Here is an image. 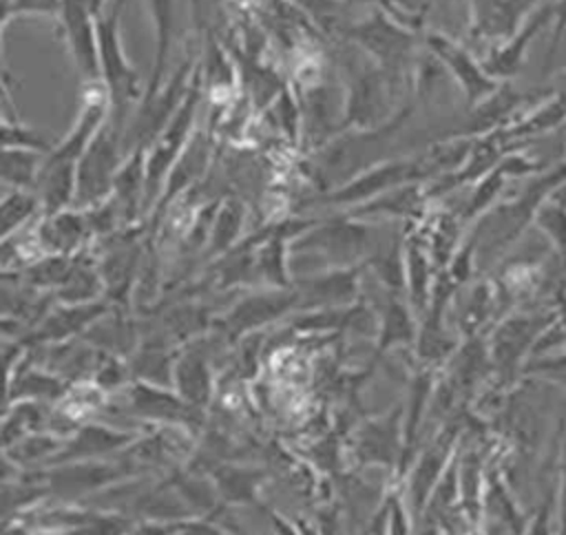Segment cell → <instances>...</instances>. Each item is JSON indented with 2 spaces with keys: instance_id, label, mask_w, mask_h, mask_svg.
I'll use <instances>...</instances> for the list:
<instances>
[{
  "instance_id": "obj_1",
  "label": "cell",
  "mask_w": 566,
  "mask_h": 535,
  "mask_svg": "<svg viewBox=\"0 0 566 535\" xmlns=\"http://www.w3.org/2000/svg\"><path fill=\"white\" fill-rule=\"evenodd\" d=\"M126 0L113 2V7L97 15V51H99V77L111 97V124L122 130L126 111L133 102L142 99L146 88L142 86L137 69L128 62L122 46V9Z\"/></svg>"
},
{
  "instance_id": "obj_2",
  "label": "cell",
  "mask_w": 566,
  "mask_h": 535,
  "mask_svg": "<svg viewBox=\"0 0 566 535\" xmlns=\"http://www.w3.org/2000/svg\"><path fill=\"white\" fill-rule=\"evenodd\" d=\"M201 97H203V73H201V64H197L195 77H192V84H190V91H188L186 99L181 102L179 111L168 122V126L159 133V137L146 150L144 212H153L155 210L172 166L177 164V159L186 150L188 141L192 139L197 106H199Z\"/></svg>"
},
{
  "instance_id": "obj_3",
  "label": "cell",
  "mask_w": 566,
  "mask_h": 535,
  "mask_svg": "<svg viewBox=\"0 0 566 535\" xmlns=\"http://www.w3.org/2000/svg\"><path fill=\"white\" fill-rule=\"evenodd\" d=\"M343 35L369 55L389 82L398 88L405 82L407 66H413L416 31L400 24L387 11H374V15L343 27Z\"/></svg>"
},
{
  "instance_id": "obj_4",
  "label": "cell",
  "mask_w": 566,
  "mask_h": 535,
  "mask_svg": "<svg viewBox=\"0 0 566 535\" xmlns=\"http://www.w3.org/2000/svg\"><path fill=\"white\" fill-rule=\"evenodd\" d=\"M122 150V130L108 119L75 164V208L91 210L111 199L117 170L124 161Z\"/></svg>"
},
{
  "instance_id": "obj_5",
  "label": "cell",
  "mask_w": 566,
  "mask_h": 535,
  "mask_svg": "<svg viewBox=\"0 0 566 535\" xmlns=\"http://www.w3.org/2000/svg\"><path fill=\"white\" fill-rule=\"evenodd\" d=\"M195 57L188 55L177 69L170 73L168 82L161 84V88L155 95L142 97V108L137 119L130 126V148H144L148 150L150 144L159 137V133L168 126V122L179 111L181 102L186 99L192 77H195Z\"/></svg>"
},
{
  "instance_id": "obj_6",
  "label": "cell",
  "mask_w": 566,
  "mask_h": 535,
  "mask_svg": "<svg viewBox=\"0 0 566 535\" xmlns=\"http://www.w3.org/2000/svg\"><path fill=\"white\" fill-rule=\"evenodd\" d=\"M422 44L427 46V53H431L442 64V69L453 77L471 108L489 99L500 88L502 82L489 75L482 60H478L467 46L458 44L455 40L429 31L422 33Z\"/></svg>"
},
{
  "instance_id": "obj_7",
  "label": "cell",
  "mask_w": 566,
  "mask_h": 535,
  "mask_svg": "<svg viewBox=\"0 0 566 535\" xmlns=\"http://www.w3.org/2000/svg\"><path fill=\"white\" fill-rule=\"evenodd\" d=\"M555 316L557 314H511L502 318L486 340L491 365L502 376H509L520 367L524 369V360L531 358L535 343Z\"/></svg>"
},
{
  "instance_id": "obj_8",
  "label": "cell",
  "mask_w": 566,
  "mask_h": 535,
  "mask_svg": "<svg viewBox=\"0 0 566 535\" xmlns=\"http://www.w3.org/2000/svg\"><path fill=\"white\" fill-rule=\"evenodd\" d=\"M352 453L360 464L394 469L398 475L405 453V405L360 422L352 436Z\"/></svg>"
},
{
  "instance_id": "obj_9",
  "label": "cell",
  "mask_w": 566,
  "mask_h": 535,
  "mask_svg": "<svg viewBox=\"0 0 566 535\" xmlns=\"http://www.w3.org/2000/svg\"><path fill=\"white\" fill-rule=\"evenodd\" d=\"M458 436H460L458 427L447 424L427 444V449H422V453L416 458V462L409 464L405 475L400 478V480H405V486L400 491H402V495H405V500H407L416 520L424 513L431 493L436 491L444 471L453 462V449H455Z\"/></svg>"
},
{
  "instance_id": "obj_10",
  "label": "cell",
  "mask_w": 566,
  "mask_h": 535,
  "mask_svg": "<svg viewBox=\"0 0 566 535\" xmlns=\"http://www.w3.org/2000/svg\"><path fill=\"white\" fill-rule=\"evenodd\" d=\"M298 310V296L292 287H268L263 292H252L237 301L232 310H228L217 325L230 338H239L256 332L263 325L279 321L281 316Z\"/></svg>"
},
{
  "instance_id": "obj_11",
  "label": "cell",
  "mask_w": 566,
  "mask_h": 535,
  "mask_svg": "<svg viewBox=\"0 0 566 535\" xmlns=\"http://www.w3.org/2000/svg\"><path fill=\"white\" fill-rule=\"evenodd\" d=\"M128 409L135 416H142L166 427H181L192 431L199 424L201 409L186 402L172 387L135 378L126 387Z\"/></svg>"
},
{
  "instance_id": "obj_12",
  "label": "cell",
  "mask_w": 566,
  "mask_h": 535,
  "mask_svg": "<svg viewBox=\"0 0 566 535\" xmlns=\"http://www.w3.org/2000/svg\"><path fill=\"white\" fill-rule=\"evenodd\" d=\"M60 24L82 84L102 82L97 51V18L88 9L86 0H62Z\"/></svg>"
},
{
  "instance_id": "obj_13",
  "label": "cell",
  "mask_w": 566,
  "mask_h": 535,
  "mask_svg": "<svg viewBox=\"0 0 566 535\" xmlns=\"http://www.w3.org/2000/svg\"><path fill=\"white\" fill-rule=\"evenodd\" d=\"M539 0H469L471 35L491 49L513 38L537 11Z\"/></svg>"
},
{
  "instance_id": "obj_14",
  "label": "cell",
  "mask_w": 566,
  "mask_h": 535,
  "mask_svg": "<svg viewBox=\"0 0 566 535\" xmlns=\"http://www.w3.org/2000/svg\"><path fill=\"white\" fill-rule=\"evenodd\" d=\"M358 265L314 272L294 285L298 310L352 307L358 294Z\"/></svg>"
},
{
  "instance_id": "obj_15",
  "label": "cell",
  "mask_w": 566,
  "mask_h": 535,
  "mask_svg": "<svg viewBox=\"0 0 566 535\" xmlns=\"http://www.w3.org/2000/svg\"><path fill=\"white\" fill-rule=\"evenodd\" d=\"M402 263H405V296L420 321V316L424 314L431 301L433 285L440 270L416 223H411V228L402 237Z\"/></svg>"
},
{
  "instance_id": "obj_16",
  "label": "cell",
  "mask_w": 566,
  "mask_h": 535,
  "mask_svg": "<svg viewBox=\"0 0 566 535\" xmlns=\"http://www.w3.org/2000/svg\"><path fill=\"white\" fill-rule=\"evenodd\" d=\"M137 438V433L124 429H113L97 422H82L69 438H64L60 451L51 458L46 466L80 460H102L108 453L128 449Z\"/></svg>"
},
{
  "instance_id": "obj_17",
  "label": "cell",
  "mask_w": 566,
  "mask_h": 535,
  "mask_svg": "<svg viewBox=\"0 0 566 535\" xmlns=\"http://www.w3.org/2000/svg\"><path fill=\"white\" fill-rule=\"evenodd\" d=\"M144 197H146V150L133 148L130 153H126L117 170L113 195H111V199L119 210L124 228H133L137 219L146 214Z\"/></svg>"
},
{
  "instance_id": "obj_18",
  "label": "cell",
  "mask_w": 566,
  "mask_h": 535,
  "mask_svg": "<svg viewBox=\"0 0 566 535\" xmlns=\"http://www.w3.org/2000/svg\"><path fill=\"white\" fill-rule=\"evenodd\" d=\"M548 22H551V7L544 4L524 22V27L513 38H509L506 42L489 49V53L482 57V64L489 71V75H493L500 82L511 80L513 75H517L520 66L524 64L526 46L533 42L535 33L542 27H546Z\"/></svg>"
},
{
  "instance_id": "obj_19",
  "label": "cell",
  "mask_w": 566,
  "mask_h": 535,
  "mask_svg": "<svg viewBox=\"0 0 566 535\" xmlns=\"http://www.w3.org/2000/svg\"><path fill=\"white\" fill-rule=\"evenodd\" d=\"M170 387L197 409H203L210 402L214 378L208 358L199 347H188L175 356Z\"/></svg>"
},
{
  "instance_id": "obj_20",
  "label": "cell",
  "mask_w": 566,
  "mask_h": 535,
  "mask_svg": "<svg viewBox=\"0 0 566 535\" xmlns=\"http://www.w3.org/2000/svg\"><path fill=\"white\" fill-rule=\"evenodd\" d=\"M376 325H378V340H376L378 354L394 349L398 345H416L420 321L411 303L407 301V296H400V292L387 290V298L380 303Z\"/></svg>"
},
{
  "instance_id": "obj_21",
  "label": "cell",
  "mask_w": 566,
  "mask_h": 535,
  "mask_svg": "<svg viewBox=\"0 0 566 535\" xmlns=\"http://www.w3.org/2000/svg\"><path fill=\"white\" fill-rule=\"evenodd\" d=\"M46 157V155H44ZM75 164L77 161H44L33 192L40 199L42 214H55L75 208Z\"/></svg>"
},
{
  "instance_id": "obj_22",
  "label": "cell",
  "mask_w": 566,
  "mask_h": 535,
  "mask_svg": "<svg viewBox=\"0 0 566 535\" xmlns=\"http://www.w3.org/2000/svg\"><path fill=\"white\" fill-rule=\"evenodd\" d=\"M245 225V206L243 201L228 197L221 199L217 206V212L210 223L208 241H206V256L208 261H217L226 256L230 250H234L241 243Z\"/></svg>"
},
{
  "instance_id": "obj_23",
  "label": "cell",
  "mask_w": 566,
  "mask_h": 535,
  "mask_svg": "<svg viewBox=\"0 0 566 535\" xmlns=\"http://www.w3.org/2000/svg\"><path fill=\"white\" fill-rule=\"evenodd\" d=\"M148 11H150V22L155 31V55H153V69L150 77L146 84V93L155 95L161 84H164V71L170 57V46H172V35H175V2L172 0H146Z\"/></svg>"
},
{
  "instance_id": "obj_24",
  "label": "cell",
  "mask_w": 566,
  "mask_h": 535,
  "mask_svg": "<svg viewBox=\"0 0 566 535\" xmlns=\"http://www.w3.org/2000/svg\"><path fill=\"white\" fill-rule=\"evenodd\" d=\"M495 305H497V290H495V285L489 283V281L473 283L467 290L462 303L458 305V314H455L458 332L462 334V338L478 336L482 325L491 318Z\"/></svg>"
},
{
  "instance_id": "obj_25",
  "label": "cell",
  "mask_w": 566,
  "mask_h": 535,
  "mask_svg": "<svg viewBox=\"0 0 566 535\" xmlns=\"http://www.w3.org/2000/svg\"><path fill=\"white\" fill-rule=\"evenodd\" d=\"M42 217L40 199L33 190L7 188L2 195L0 219H2V239L13 237L15 232L29 228Z\"/></svg>"
},
{
  "instance_id": "obj_26",
  "label": "cell",
  "mask_w": 566,
  "mask_h": 535,
  "mask_svg": "<svg viewBox=\"0 0 566 535\" xmlns=\"http://www.w3.org/2000/svg\"><path fill=\"white\" fill-rule=\"evenodd\" d=\"M44 164V155L27 148H2L0 177L4 188L33 190Z\"/></svg>"
},
{
  "instance_id": "obj_27",
  "label": "cell",
  "mask_w": 566,
  "mask_h": 535,
  "mask_svg": "<svg viewBox=\"0 0 566 535\" xmlns=\"http://www.w3.org/2000/svg\"><path fill=\"white\" fill-rule=\"evenodd\" d=\"M214 486L217 491L230 502H239V504H245V502H254L256 497V489H259V482H261V473L259 471H252V469H239V466H232V464H221L217 471H214Z\"/></svg>"
},
{
  "instance_id": "obj_28",
  "label": "cell",
  "mask_w": 566,
  "mask_h": 535,
  "mask_svg": "<svg viewBox=\"0 0 566 535\" xmlns=\"http://www.w3.org/2000/svg\"><path fill=\"white\" fill-rule=\"evenodd\" d=\"M559 254H566V208L553 199H544L531 221Z\"/></svg>"
},
{
  "instance_id": "obj_29",
  "label": "cell",
  "mask_w": 566,
  "mask_h": 535,
  "mask_svg": "<svg viewBox=\"0 0 566 535\" xmlns=\"http://www.w3.org/2000/svg\"><path fill=\"white\" fill-rule=\"evenodd\" d=\"M2 146L4 148H27L42 155H49L55 144H51L42 133L24 126L18 117L2 119Z\"/></svg>"
},
{
  "instance_id": "obj_30",
  "label": "cell",
  "mask_w": 566,
  "mask_h": 535,
  "mask_svg": "<svg viewBox=\"0 0 566 535\" xmlns=\"http://www.w3.org/2000/svg\"><path fill=\"white\" fill-rule=\"evenodd\" d=\"M62 0H4L2 2V27L18 15H49L60 18Z\"/></svg>"
},
{
  "instance_id": "obj_31",
  "label": "cell",
  "mask_w": 566,
  "mask_h": 535,
  "mask_svg": "<svg viewBox=\"0 0 566 535\" xmlns=\"http://www.w3.org/2000/svg\"><path fill=\"white\" fill-rule=\"evenodd\" d=\"M296 9H301L305 15L314 18L321 27H329L338 22L343 0H290Z\"/></svg>"
},
{
  "instance_id": "obj_32",
  "label": "cell",
  "mask_w": 566,
  "mask_h": 535,
  "mask_svg": "<svg viewBox=\"0 0 566 535\" xmlns=\"http://www.w3.org/2000/svg\"><path fill=\"white\" fill-rule=\"evenodd\" d=\"M555 520H557V535H566V433L559 449V478L555 491Z\"/></svg>"
},
{
  "instance_id": "obj_33",
  "label": "cell",
  "mask_w": 566,
  "mask_h": 535,
  "mask_svg": "<svg viewBox=\"0 0 566 535\" xmlns=\"http://www.w3.org/2000/svg\"><path fill=\"white\" fill-rule=\"evenodd\" d=\"M522 371H535V374H551V376H566V352L555 356H539L531 358Z\"/></svg>"
},
{
  "instance_id": "obj_34",
  "label": "cell",
  "mask_w": 566,
  "mask_h": 535,
  "mask_svg": "<svg viewBox=\"0 0 566 535\" xmlns=\"http://www.w3.org/2000/svg\"><path fill=\"white\" fill-rule=\"evenodd\" d=\"M551 22H553V27H551L548 62H551V57L555 55V49H557V44H559L564 31H566V0H555V2L551 4Z\"/></svg>"
},
{
  "instance_id": "obj_35",
  "label": "cell",
  "mask_w": 566,
  "mask_h": 535,
  "mask_svg": "<svg viewBox=\"0 0 566 535\" xmlns=\"http://www.w3.org/2000/svg\"><path fill=\"white\" fill-rule=\"evenodd\" d=\"M104 2H106V0H86V4H88V9L93 11L95 18H97L99 13H104Z\"/></svg>"
},
{
  "instance_id": "obj_36",
  "label": "cell",
  "mask_w": 566,
  "mask_h": 535,
  "mask_svg": "<svg viewBox=\"0 0 566 535\" xmlns=\"http://www.w3.org/2000/svg\"><path fill=\"white\" fill-rule=\"evenodd\" d=\"M562 298H564V301H566V287H564V292H562Z\"/></svg>"
}]
</instances>
